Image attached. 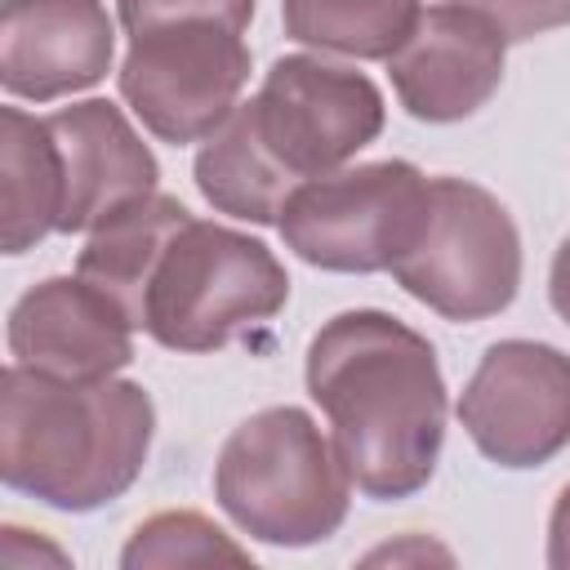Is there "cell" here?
<instances>
[{
	"instance_id": "obj_1",
	"label": "cell",
	"mask_w": 570,
	"mask_h": 570,
	"mask_svg": "<svg viewBox=\"0 0 570 570\" xmlns=\"http://www.w3.org/2000/svg\"><path fill=\"white\" fill-rule=\"evenodd\" d=\"M303 379L365 499L396 503L432 481L450 405L436 347L414 325L379 307L338 312L312 334Z\"/></svg>"
},
{
	"instance_id": "obj_2",
	"label": "cell",
	"mask_w": 570,
	"mask_h": 570,
	"mask_svg": "<svg viewBox=\"0 0 570 570\" xmlns=\"http://www.w3.org/2000/svg\"><path fill=\"white\" fill-rule=\"evenodd\" d=\"M383 94L365 71L285 53L267 67L258 94L200 142L196 191L218 214L267 227L307 178L365 151L383 134Z\"/></svg>"
},
{
	"instance_id": "obj_3",
	"label": "cell",
	"mask_w": 570,
	"mask_h": 570,
	"mask_svg": "<svg viewBox=\"0 0 570 570\" xmlns=\"http://www.w3.org/2000/svg\"><path fill=\"white\" fill-rule=\"evenodd\" d=\"M156 405L134 379H58L9 365L0 383V476L58 512L120 499L151 454Z\"/></svg>"
},
{
	"instance_id": "obj_4",
	"label": "cell",
	"mask_w": 570,
	"mask_h": 570,
	"mask_svg": "<svg viewBox=\"0 0 570 570\" xmlns=\"http://www.w3.org/2000/svg\"><path fill=\"white\" fill-rule=\"evenodd\" d=\"M214 499L249 539L312 548L347 521L352 476L307 410L272 405L223 441Z\"/></svg>"
},
{
	"instance_id": "obj_5",
	"label": "cell",
	"mask_w": 570,
	"mask_h": 570,
	"mask_svg": "<svg viewBox=\"0 0 570 570\" xmlns=\"http://www.w3.org/2000/svg\"><path fill=\"white\" fill-rule=\"evenodd\" d=\"M285 298L289 276L258 236L191 214L151 272L138 330L169 352H214L272 321Z\"/></svg>"
},
{
	"instance_id": "obj_6",
	"label": "cell",
	"mask_w": 570,
	"mask_h": 570,
	"mask_svg": "<svg viewBox=\"0 0 570 570\" xmlns=\"http://www.w3.org/2000/svg\"><path fill=\"white\" fill-rule=\"evenodd\" d=\"M396 285L445 321H485L521 289V232L503 200L468 178H432L414 245L392 263Z\"/></svg>"
},
{
	"instance_id": "obj_7",
	"label": "cell",
	"mask_w": 570,
	"mask_h": 570,
	"mask_svg": "<svg viewBox=\"0 0 570 570\" xmlns=\"http://www.w3.org/2000/svg\"><path fill=\"white\" fill-rule=\"evenodd\" d=\"M432 178L410 160H370L307 178L281 209L285 249L321 272H392L428 214Z\"/></svg>"
},
{
	"instance_id": "obj_8",
	"label": "cell",
	"mask_w": 570,
	"mask_h": 570,
	"mask_svg": "<svg viewBox=\"0 0 570 570\" xmlns=\"http://www.w3.org/2000/svg\"><path fill=\"white\" fill-rule=\"evenodd\" d=\"M249 45L240 27L218 18L156 22L129 36L116 71L120 98L160 142H205L240 102L249 85Z\"/></svg>"
},
{
	"instance_id": "obj_9",
	"label": "cell",
	"mask_w": 570,
	"mask_h": 570,
	"mask_svg": "<svg viewBox=\"0 0 570 570\" xmlns=\"http://www.w3.org/2000/svg\"><path fill=\"white\" fill-rule=\"evenodd\" d=\"M459 423L499 468H543L570 445V356L539 338H499L476 361Z\"/></svg>"
},
{
	"instance_id": "obj_10",
	"label": "cell",
	"mask_w": 570,
	"mask_h": 570,
	"mask_svg": "<svg viewBox=\"0 0 570 570\" xmlns=\"http://www.w3.org/2000/svg\"><path fill=\"white\" fill-rule=\"evenodd\" d=\"M503 53L508 36L485 13L445 0L419 13L405 45L387 58V76L414 120L454 125L490 102L503 80Z\"/></svg>"
},
{
	"instance_id": "obj_11",
	"label": "cell",
	"mask_w": 570,
	"mask_h": 570,
	"mask_svg": "<svg viewBox=\"0 0 570 570\" xmlns=\"http://www.w3.org/2000/svg\"><path fill=\"white\" fill-rule=\"evenodd\" d=\"M116 22L102 0H4L0 85L9 98L53 102L107 80Z\"/></svg>"
},
{
	"instance_id": "obj_12",
	"label": "cell",
	"mask_w": 570,
	"mask_h": 570,
	"mask_svg": "<svg viewBox=\"0 0 570 570\" xmlns=\"http://www.w3.org/2000/svg\"><path fill=\"white\" fill-rule=\"evenodd\" d=\"M9 356L58 379H111L134 361V321L85 276H45L9 307Z\"/></svg>"
},
{
	"instance_id": "obj_13",
	"label": "cell",
	"mask_w": 570,
	"mask_h": 570,
	"mask_svg": "<svg viewBox=\"0 0 570 570\" xmlns=\"http://www.w3.org/2000/svg\"><path fill=\"white\" fill-rule=\"evenodd\" d=\"M49 134L62 160V218L58 232H94L111 214L156 191L160 165L129 116L107 98L58 107Z\"/></svg>"
},
{
	"instance_id": "obj_14",
	"label": "cell",
	"mask_w": 570,
	"mask_h": 570,
	"mask_svg": "<svg viewBox=\"0 0 570 570\" xmlns=\"http://www.w3.org/2000/svg\"><path fill=\"white\" fill-rule=\"evenodd\" d=\"M62 218V160L45 116L0 107V245L27 254L58 232Z\"/></svg>"
},
{
	"instance_id": "obj_15",
	"label": "cell",
	"mask_w": 570,
	"mask_h": 570,
	"mask_svg": "<svg viewBox=\"0 0 570 570\" xmlns=\"http://www.w3.org/2000/svg\"><path fill=\"white\" fill-rule=\"evenodd\" d=\"M191 218V209L178 196L151 191L138 205L111 214L102 227L89 232L80 258H76V276H85L89 285H98L111 303H120V312L134 321L142 316V294L151 285V272L160 263V254L169 249L174 232Z\"/></svg>"
},
{
	"instance_id": "obj_16",
	"label": "cell",
	"mask_w": 570,
	"mask_h": 570,
	"mask_svg": "<svg viewBox=\"0 0 570 570\" xmlns=\"http://www.w3.org/2000/svg\"><path fill=\"white\" fill-rule=\"evenodd\" d=\"M423 0H281L285 36L343 58H392L414 31Z\"/></svg>"
},
{
	"instance_id": "obj_17",
	"label": "cell",
	"mask_w": 570,
	"mask_h": 570,
	"mask_svg": "<svg viewBox=\"0 0 570 570\" xmlns=\"http://www.w3.org/2000/svg\"><path fill=\"white\" fill-rule=\"evenodd\" d=\"M205 561H249V548H240L223 525H214L200 512H156L147 517L129 543L120 548L125 570L147 566H205Z\"/></svg>"
},
{
	"instance_id": "obj_18",
	"label": "cell",
	"mask_w": 570,
	"mask_h": 570,
	"mask_svg": "<svg viewBox=\"0 0 570 570\" xmlns=\"http://www.w3.org/2000/svg\"><path fill=\"white\" fill-rule=\"evenodd\" d=\"M125 36L147 31L156 22H178V18H218L227 27H249L254 0H116Z\"/></svg>"
},
{
	"instance_id": "obj_19",
	"label": "cell",
	"mask_w": 570,
	"mask_h": 570,
	"mask_svg": "<svg viewBox=\"0 0 570 570\" xmlns=\"http://www.w3.org/2000/svg\"><path fill=\"white\" fill-rule=\"evenodd\" d=\"M476 13H485L503 36L508 45L512 40H534L543 31H557L570 22V0H459Z\"/></svg>"
},
{
	"instance_id": "obj_20",
	"label": "cell",
	"mask_w": 570,
	"mask_h": 570,
	"mask_svg": "<svg viewBox=\"0 0 570 570\" xmlns=\"http://www.w3.org/2000/svg\"><path fill=\"white\" fill-rule=\"evenodd\" d=\"M548 566L570 570V485L557 494L552 517H548Z\"/></svg>"
},
{
	"instance_id": "obj_21",
	"label": "cell",
	"mask_w": 570,
	"mask_h": 570,
	"mask_svg": "<svg viewBox=\"0 0 570 570\" xmlns=\"http://www.w3.org/2000/svg\"><path fill=\"white\" fill-rule=\"evenodd\" d=\"M548 298H552V312L570 325V236L557 245L552 254V267H548Z\"/></svg>"
}]
</instances>
